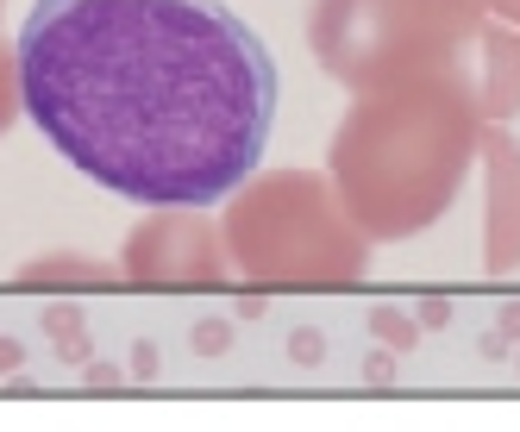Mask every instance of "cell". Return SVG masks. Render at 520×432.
Returning a JSON list of instances; mask_svg holds the SVG:
<instances>
[{"mask_svg": "<svg viewBox=\"0 0 520 432\" xmlns=\"http://www.w3.org/2000/svg\"><path fill=\"white\" fill-rule=\"evenodd\" d=\"M19 101L63 163L138 207H220L276 132V57L226 0H32Z\"/></svg>", "mask_w": 520, "mask_h": 432, "instance_id": "1", "label": "cell"}]
</instances>
